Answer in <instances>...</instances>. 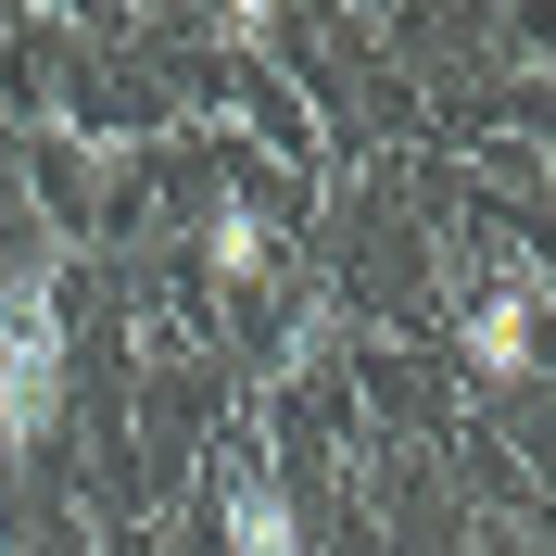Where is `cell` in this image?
<instances>
[{
  "label": "cell",
  "mask_w": 556,
  "mask_h": 556,
  "mask_svg": "<svg viewBox=\"0 0 556 556\" xmlns=\"http://www.w3.org/2000/svg\"><path fill=\"white\" fill-rule=\"evenodd\" d=\"M228 556H304V519H291L278 481H241V493H228Z\"/></svg>",
  "instance_id": "277c9868"
},
{
  "label": "cell",
  "mask_w": 556,
  "mask_h": 556,
  "mask_svg": "<svg viewBox=\"0 0 556 556\" xmlns=\"http://www.w3.org/2000/svg\"><path fill=\"white\" fill-rule=\"evenodd\" d=\"M51 417H64V291L51 266H0V443H51Z\"/></svg>",
  "instance_id": "6da1fadb"
},
{
  "label": "cell",
  "mask_w": 556,
  "mask_h": 556,
  "mask_svg": "<svg viewBox=\"0 0 556 556\" xmlns=\"http://www.w3.org/2000/svg\"><path fill=\"white\" fill-rule=\"evenodd\" d=\"M0 468H13V443H0Z\"/></svg>",
  "instance_id": "5b68a950"
},
{
  "label": "cell",
  "mask_w": 556,
  "mask_h": 556,
  "mask_svg": "<svg viewBox=\"0 0 556 556\" xmlns=\"http://www.w3.org/2000/svg\"><path fill=\"white\" fill-rule=\"evenodd\" d=\"M531 329H544V278H506L493 304H468V329H455L468 380H531Z\"/></svg>",
  "instance_id": "7a4b0ae2"
},
{
  "label": "cell",
  "mask_w": 556,
  "mask_h": 556,
  "mask_svg": "<svg viewBox=\"0 0 556 556\" xmlns=\"http://www.w3.org/2000/svg\"><path fill=\"white\" fill-rule=\"evenodd\" d=\"M203 266L241 291V278H266V266H278V228H266L253 203H215V215H203Z\"/></svg>",
  "instance_id": "3957f363"
}]
</instances>
